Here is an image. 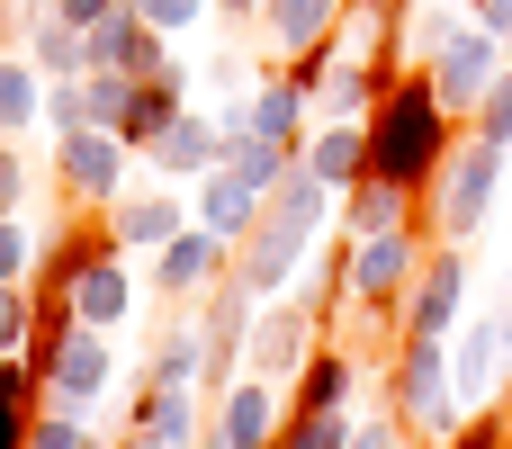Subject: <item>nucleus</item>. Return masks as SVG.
<instances>
[{
  "mask_svg": "<svg viewBox=\"0 0 512 449\" xmlns=\"http://www.w3.org/2000/svg\"><path fill=\"white\" fill-rule=\"evenodd\" d=\"M216 162H225V117H207V108H180L144 153V171H162V180H198Z\"/></svg>",
  "mask_w": 512,
  "mask_h": 449,
  "instance_id": "14",
  "label": "nucleus"
},
{
  "mask_svg": "<svg viewBox=\"0 0 512 449\" xmlns=\"http://www.w3.org/2000/svg\"><path fill=\"white\" fill-rule=\"evenodd\" d=\"M225 270H234V243H225V234H207L198 216L153 252V288H162V297H207Z\"/></svg>",
  "mask_w": 512,
  "mask_h": 449,
  "instance_id": "12",
  "label": "nucleus"
},
{
  "mask_svg": "<svg viewBox=\"0 0 512 449\" xmlns=\"http://www.w3.org/2000/svg\"><path fill=\"white\" fill-rule=\"evenodd\" d=\"M18 198H27V162H18L9 135H0V216H18Z\"/></svg>",
  "mask_w": 512,
  "mask_h": 449,
  "instance_id": "38",
  "label": "nucleus"
},
{
  "mask_svg": "<svg viewBox=\"0 0 512 449\" xmlns=\"http://www.w3.org/2000/svg\"><path fill=\"white\" fill-rule=\"evenodd\" d=\"M126 449H144V441H135V432H126Z\"/></svg>",
  "mask_w": 512,
  "mask_h": 449,
  "instance_id": "45",
  "label": "nucleus"
},
{
  "mask_svg": "<svg viewBox=\"0 0 512 449\" xmlns=\"http://www.w3.org/2000/svg\"><path fill=\"white\" fill-rule=\"evenodd\" d=\"M504 198H512V153H504Z\"/></svg>",
  "mask_w": 512,
  "mask_h": 449,
  "instance_id": "44",
  "label": "nucleus"
},
{
  "mask_svg": "<svg viewBox=\"0 0 512 449\" xmlns=\"http://www.w3.org/2000/svg\"><path fill=\"white\" fill-rule=\"evenodd\" d=\"M243 126L252 135H270V144H288V153H306V126H315V90L279 63V72H261L252 81V99H243Z\"/></svg>",
  "mask_w": 512,
  "mask_h": 449,
  "instance_id": "13",
  "label": "nucleus"
},
{
  "mask_svg": "<svg viewBox=\"0 0 512 449\" xmlns=\"http://www.w3.org/2000/svg\"><path fill=\"white\" fill-rule=\"evenodd\" d=\"M324 342V315L306 306V288H288V297H261V315H252V342H243V369L252 378H270V387H288L297 369H306V351Z\"/></svg>",
  "mask_w": 512,
  "mask_h": 449,
  "instance_id": "5",
  "label": "nucleus"
},
{
  "mask_svg": "<svg viewBox=\"0 0 512 449\" xmlns=\"http://www.w3.org/2000/svg\"><path fill=\"white\" fill-rule=\"evenodd\" d=\"M333 216H342V234H396V225H423V198L369 171V180H351V189H342V207H333Z\"/></svg>",
  "mask_w": 512,
  "mask_h": 449,
  "instance_id": "22",
  "label": "nucleus"
},
{
  "mask_svg": "<svg viewBox=\"0 0 512 449\" xmlns=\"http://www.w3.org/2000/svg\"><path fill=\"white\" fill-rule=\"evenodd\" d=\"M450 378H459V405H495L512 387V342L495 315H459L450 333Z\"/></svg>",
  "mask_w": 512,
  "mask_h": 449,
  "instance_id": "10",
  "label": "nucleus"
},
{
  "mask_svg": "<svg viewBox=\"0 0 512 449\" xmlns=\"http://www.w3.org/2000/svg\"><path fill=\"white\" fill-rule=\"evenodd\" d=\"M18 54L45 72V81H81L90 72V27H72V18H27V36H18Z\"/></svg>",
  "mask_w": 512,
  "mask_h": 449,
  "instance_id": "24",
  "label": "nucleus"
},
{
  "mask_svg": "<svg viewBox=\"0 0 512 449\" xmlns=\"http://www.w3.org/2000/svg\"><path fill=\"white\" fill-rule=\"evenodd\" d=\"M468 135H477V144H495V153H512V63H504V81H495V90L477 99Z\"/></svg>",
  "mask_w": 512,
  "mask_h": 449,
  "instance_id": "31",
  "label": "nucleus"
},
{
  "mask_svg": "<svg viewBox=\"0 0 512 449\" xmlns=\"http://www.w3.org/2000/svg\"><path fill=\"white\" fill-rule=\"evenodd\" d=\"M27 449H99V432H90V414H72V405H36Z\"/></svg>",
  "mask_w": 512,
  "mask_h": 449,
  "instance_id": "29",
  "label": "nucleus"
},
{
  "mask_svg": "<svg viewBox=\"0 0 512 449\" xmlns=\"http://www.w3.org/2000/svg\"><path fill=\"white\" fill-rule=\"evenodd\" d=\"M270 449H351V414H288Z\"/></svg>",
  "mask_w": 512,
  "mask_h": 449,
  "instance_id": "30",
  "label": "nucleus"
},
{
  "mask_svg": "<svg viewBox=\"0 0 512 449\" xmlns=\"http://www.w3.org/2000/svg\"><path fill=\"white\" fill-rule=\"evenodd\" d=\"M369 9H378V18H396V27H405V18H414V9H423V0H369Z\"/></svg>",
  "mask_w": 512,
  "mask_h": 449,
  "instance_id": "42",
  "label": "nucleus"
},
{
  "mask_svg": "<svg viewBox=\"0 0 512 449\" xmlns=\"http://www.w3.org/2000/svg\"><path fill=\"white\" fill-rule=\"evenodd\" d=\"M99 216H108V243H117V252H162V243L189 225V207H180L171 189H144V198H108Z\"/></svg>",
  "mask_w": 512,
  "mask_h": 449,
  "instance_id": "20",
  "label": "nucleus"
},
{
  "mask_svg": "<svg viewBox=\"0 0 512 449\" xmlns=\"http://www.w3.org/2000/svg\"><path fill=\"white\" fill-rule=\"evenodd\" d=\"M216 18H261V0H216Z\"/></svg>",
  "mask_w": 512,
  "mask_h": 449,
  "instance_id": "43",
  "label": "nucleus"
},
{
  "mask_svg": "<svg viewBox=\"0 0 512 449\" xmlns=\"http://www.w3.org/2000/svg\"><path fill=\"white\" fill-rule=\"evenodd\" d=\"M387 405L414 432V449H441L459 432V378H450V333H396L387 342Z\"/></svg>",
  "mask_w": 512,
  "mask_h": 449,
  "instance_id": "2",
  "label": "nucleus"
},
{
  "mask_svg": "<svg viewBox=\"0 0 512 449\" xmlns=\"http://www.w3.org/2000/svg\"><path fill=\"white\" fill-rule=\"evenodd\" d=\"M342 9H351V0H261L252 27H261L279 54H306V45H324V36L342 27Z\"/></svg>",
  "mask_w": 512,
  "mask_h": 449,
  "instance_id": "25",
  "label": "nucleus"
},
{
  "mask_svg": "<svg viewBox=\"0 0 512 449\" xmlns=\"http://www.w3.org/2000/svg\"><path fill=\"white\" fill-rule=\"evenodd\" d=\"M18 126H45V72L27 54H0V135Z\"/></svg>",
  "mask_w": 512,
  "mask_h": 449,
  "instance_id": "26",
  "label": "nucleus"
},
{
  "mask_svg": "<svg viewBox=\"0 0 512 449\" xmlns=\"http://www.w3.org/2000/svg\"><path fill=\"white\" fill-rule=\"evenodd\" d=\"M198 81L216 90V108H234V99H243V63H234V54H216V63L198 72Z\"/></svg>",
  "mask_w": 512,
  "mask_h": 449,
  "instance_id": "37",
  "label": "nucleus"
},
{
  "mask_svg": "<svg viewBox=\"0 0 512 449\" xmlns=\"http://www.w3.org/2000/svg\"><path fill=\"white\" fill-rule=\"evenodd\" d=\"M504 63H512V45L495 36V27H477V18H459V27L423 54V72H432V90H441L450 117H477V99L504 81Z\"/></svg>",
  "mask_w": 512,
  "mask_h": 449,
  "instance_id": "4",
  "label": "nucleus"
},
{
  "mask_svg": "<svg viewBox=\"0 0 512 449\" xmlns=\"http://www.w3.org/2000/svg\"><path fill=\"white\" fill-rule=\"evenodd\" d=\"M459 135H468V117H450V108H441V90H432V72H423V63H405V72H396V90L369 108V171L423 198V189L441 180V162H450V144H459Z\"/></svg>",
  "mask_w": 512,
  "mask_h": 449,
  "instance_id": "1",
  "label": "nucleus"
},
{
  "mask_svg": "<svg viewBox=\"0 0 512 449\" xmlns=\"http://www.w3.org/2000/svg\"><path fill=\"white\" fill-rule=\"evenodd\" d=\"M180 108H189V63L171 54L162 72H144V81H135V108H126V126H117V144H126V153L144 162V153H153V135H162V126H171Z\"/></svg>",
  "mask_w": 512,
  "mask_h": 449,
  "instance_id": "17",
  "label": "nucleus"
},
{
  "mask_svg": "<svg viewBox=\"0 0 512 449\" xmlns=\"http://www.w3.org/2000/svg\"><path fill=\"white\" fill-rule=\"evenodd\" d=\"M279 423H288V387H270V378H234L225 396H216V414H207V441L225 449H270L279 441Z\"/></svg>",
  "mask_w": 512,
  "mask_h": 449,
  "instance_id": "11",
  "label": "nucleus"
},
{
  "mask_svg": "<svg viewBox=\"0 0 512 449\" xmlns=\"http://www.w3.org/2000/svg\"><path fill=\"white\" fill-rule=\"evenodd\" d=\"M198 449H225V441H198Z\"/></svg>",
  "mask_w": 512,
  "mask_h": 449,
  "instance_id": "46",
  "label": "nucleus"
},
{
  "mask_svg": "<svg viewBox=\"0 0 512 449\" xmlns=\"http://www.w3.org/2000/svg\"><path fill=\"white\" fill-rule=\"evenodd\" d=\"M27 423H36V405H18V396H0V449H27Z\"/></svg>",
  "mask_w": 512,
  "mask_h": 449,
  "instance_id": "39",
  "label": "nucleus"
},
{
  "mask_svg": "<svg viewBox=\"0 0 512 449\" xmlns=\"http://www.w3.org/2000/svg\"><path fill=\"white\" fill-rule=\"evenodd\" d=\"M297 162H306L324 189H351V180H369V117H315Z\"/></svg>",
  "mask_w": 512,
  "mask_h": 449,
  "instance_id": "18",
  "label": "nucleus"
},
{
  "mask_svg": "<svg viewBox=\"0 0 512 449\" xmlns=\"http://www.w3.org/2000/svg\"><path fill=\"white\" fill-rule=\"evenodd\" d=\"M369 369L387 378V360H369V351H351V342H315L306 369L288 378V414H351V396L369 387Z\"/></svg>",
  "mask_w": 512,
  "mask_h": 449,
  "instance_id": "9",
  "label": "nucleus"
},
{
  "mask_svg": "<svg viewBox=\"0 0 512 449\" xmlns=\"http://www.w3.org/2000/svg\"><path fill=\"white\" fill-rule=\"evenodd\" d=\"M27 270H36V243L18 216H0V279H27Z\"/></svg>",
  "mask_w": 512,
  "mask_h": 449,
  "instance_id": "36",
  "label": "nucleus"
},
{
  "mask_svg": "<svg viewBox=\"0 0 512 449\" xmlns=\"http://www.w3.org/2000/svg\"><path fill=\"white\" fill-rule=\"evenodd\" d=\"M45 9H54V18H72V27H99L117 0H45Z\"/></svg>",
  "mask_w": 512,
  "mask_h": 449,
  "instance_id": "40",
  "label": "nucleus"
},
{
  "mask_svg": "<svg viewBox=\"0 0 512 449\" xmlns=\"http://www.w3.org/2000/svg\"><path fill=\"white\" fill-rule=\"evenodd\" d=\"M27 333H36V288L0 279V351H27Z\"/></svg>",
  "mask_w": 512,
  "mask_h": 449,
  "instance_id": "32",
  "label": "nucleus"
},
{
  "mask_svg": "<svg viewBox=\"0 0 512 449\" xmlns=\"http://www.w3.org/2000/svg\"><path fill=\"white\" fill-rule=\"evenodd\" d=\"M189 216L207 225V234H225V243H243L252 225H261V189L234 171V162H216V171H198V198H189Z\"/></svg>",
  "mask_w": 512,
  "mask_h": 449,
  "instance_id": "19",
  "label": "nucleus"
},
{
  "mask_svg": "<svg viewBox=\"0 0 512 449\" xmlns=\"http://www.w3.org/2000/svg\"><path fill=\"white\" fill-rule=\"evenodd\" d=\"M81 108H90V126H126V108H135V72H108V63H90L81 72Z\"/></svg>",
  "mask_w": 512,
  "mask_h": 449,
  "instance_id": "27",
  "label": "nucleus"
},
{
  "mask_svg": "<svg viewBox=\"0 0 512 449\" xmlns=\"http://www.w3.org/2000/svg\"><path fill=\"white\" fill-rule=\"evenodd\" d=\"M198 405H207L198 387H135V423H126V432H135L144 449H198L207 441Z\"/></svg>",
  "mask_w": 512,
  "mask_h": 449,
  "instance_id": "16",
  "label": "nucleus"
},
{
  "mask_svg": "<svg viewBox=\"0 0 512 449\" xmlns=\"http://www.w3.org/2000/svg\"><path fill=\"white\" fill-rule=\"evenodd\" d=\"M198 369H207V315H180V324H162V342L144 351L135 387H198Z\"/></svg>",
  "mask_w": 512,
  "mask_h": 449,
  "instance_id": "23",
  "label": "nucleus"
},
{
  "mask_svg": "<svg viewBox=\"0 0 512 449\" xmlns=\"http://www.w3.org/2000/svg\"><path fill=\"white\" fill-rule=\"evenodd\" d=\"M459 315H468V243H432L396 306V333H459Z\"/></svg>",
  "mask_w": 512,
  "mask_h": 449,
  "instance_id": "8",
  "label": "nucleus"
},
{
  "mask_svg": "<svg viewBox=\"0 0 512 449\" xmlns=\"http://www.w3.org/2000/svg\"><path fill=\"white\" fill-rule=\"evenodd\" d=\"M126 171H135V153H126L108 126H72V135H54V180H63L72 207H108V198H126Z\"/></svg>",
  "mask_w": 512,
  "mask_h": 449,
  "instance_id": "6",
  "label": "nucleus"
},
{
  "mask_svg": "<svg viewBox=\"0 0 512 449\" xmlns=\"http://www.w3.org/2000/svg\"><path fill=\"white\" fill-rule=\"evenodd\" d=\"M90 63L135 72V81H144V72H162V63H171V36H162V27H144V18H135V0H117V9L90 27Z\"/></svg>",
  "mask_w": 512,
  "mask_h": 449,
  "instance_id": "15",
  "label": "nucleus"
},
{
  "mask_svg": "<svg viewBox=\"0 0 512 449\" xmlns=\"http://www.w3.org/2000/svg\"><path fill=\"white\" fill-rule=\"evenodd\" d=\"M495 198H504V153L477 144V135H459L450 162H441V180L423 189V234L432 243H468V234L495 225Z\"/></svg>",
  "mask_w": 512,
  "mask_h": 449,
  "instance_id": "3",
  "label": "nucleus"
},
{
  "mask_svg": "<svg viewBox=\"0 0 512 449\" xmlns=\"http://www.w3.org/2000/svg\"><path fill=\"white\" fill-rule=\"evenodd\" d=\"M441 449H512V396H495V405H468L459 414V432Z\"/></svg>",
  "mask_w": 512,
  "mask_h": 449,
  "instance_id": "28",
  "label": "nucleus"
},
{
  "mask_svg": "<svg viewBox=\"0 0 512 449\" xmlns=\"http://www.w3.org/2000/svg\"><path fill=\"white\" fill-rule=\"evenodd\" d=\"M306 261H315V234L288 225V216H270V207H261V225L234 243V279H243L252 297H288V288L306 279Z\"/></svg>",
  "mask_w": 512,
  "mask_h": 449,
  "instance_id": "7",
  "label": "nucleus"
},
{
  "mask_svg": "<svg viewBox=\"0 0 512 449\" xmlns=\"http://www.w3.org/2000/svg\"><path fill=\"white\" fill-rule=\"evenodd\" d=\"M468 18H477V27H495V36L512 45V0H468Z\"/></svg>",
  "mask_w": 512,
  "mask_h": 449,
  "instance_id": "41",
  "label": "nucleus"
},
{
  "mask_svg": "<svg viewBox=\"0 0 512 449\" xmlns=\"http://www.w3.org/2000/svg\"><path fill=\"white\" fill-rule=\"evenodd\" d=\"M207 9H216V0H135V18H144V27H162V36L207 27Z\"/></svg>",
  "mask_w": 512,
  "mask_h": 449,
  "instance_id": "33",
  "label": "nucleus"
},
{
  "mask_svg": "<svg viewBox=\"0 0 512 449\" xmlns=\"http://www.w3.org/2000/svg\"><path fill=\"white\" fill-rule=\"evenodd\" d=\"M72 315H81L90 333H117V324L135 315V270H126V252H99V261L72 279Z\"/></svg>",
  "mask_w": 512,
  "mask_h": 449,
  "instance_id": "21",
  "label": "nucleus"
},
{
  "mask_svg": "<svg viewBox=\"0 0 512 449\" xmlns=\"http://www.w3.org/2000/svg\"><path fill=\"white\" fill-rule=\"evenodd\" d=\"M459 9H468V0H459Z\"/></svg>",
  "mask_w": 512,
  "mask_h": 449,
  "instance_id": "47",
  "label": "nucleus"
},
{
  "mask_svg": "<svg viewBox=\"0 0 512 449\" xmlns=\"http://www.w3.org/2000/svg\"><path fill=\"white\" fill-rule=\"evenodd\" d=\"M45 126H54V135L90 126V108H81V81H45Z\"/></svg>",
  "mask_w": 512,
  "mask_h": 449,
  "instance_id": "35",
  "label": "nucleus"
},
{
  "mask_svg": "<svg viewBox=\"0 0 512 449\" xmlns=\"http://www.w3.org/2000/svg\"><path fill=\"white\" fill-rule=\"evenodd\" d=\"M351 449H414V432L396 423V405H378V414H351Z\"/></svg>",
  "mask_w": 512,
  "mask_h": 449,
  "instance_id": "34",
  "label": "nucleus"
}]
</instances>
